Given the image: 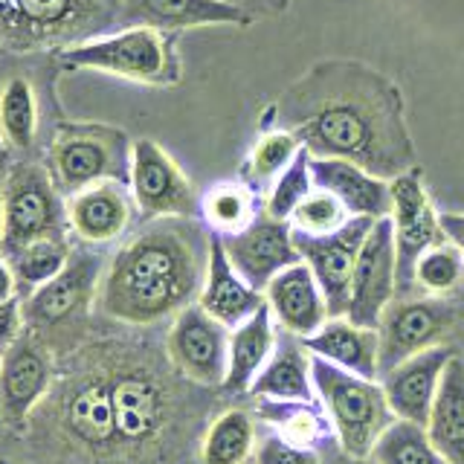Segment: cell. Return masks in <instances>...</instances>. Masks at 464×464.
Segmentation results:
<instances>
[{
    "label": "cell",
    "mask_w": 464,
    "mask_h": 464,
    "mask_svg": "<svg viewBox=\"0 0 464 464\" xmlns=\"http://www.w3.org/2000/svg\"><path fill=\"white\" fill-rule=\"evenodd\" d=\"M256 453V424L253 415L232 406L218 415L203 435L200 459L203 464H246Z\"/></svg>",
    "instance_id": "4dcf8cb0"
},
{
    "label": "cell",
    "mask_w": 464,
    "mask_h": 464,
    "mask_svg": "<svg viewBox=\"0 0 464 464\" xmlns=\"http://www.w3.org/2000/svg\"><path fill=\"white\" fill-rule=\"evenodd\" d=\"M302 343L314 357H323L345 372L377 381V331L360 328L348 323L345 316H334Z\"/></svg>",
    "instance_id": "4316f807"
},
{
    "label": "cell",
    "mask_w": 464,
    "mask_h": 464,
    "mask_svg": "<svg viewBox=\"0 0 464 464\" xmlns=\"http://www.w3.org/2000/svg\"><path fill=\"white\" fill-rule=\"evenodd\" d=\"M258 192L246 180H224L200 198V218L212 236H238L261 215Z\"/></svg>",
    "instance_id": "f1b7e54d"
},
{
    "label": "cell",
    "mask_w": 464,
    "mask_h": 464,
    "mask_svg": "<svg viewBox=\"0 0 464 464\" xmlns=\"http://www.w3.org/2000/svg\"><path fill=\"white\" fill-rule=\"evenodd\" d=\"M258 418L267 420L276 435L302 450H316L334 432L325 410H316L314 401H267L258 398Z\"/></svg>",
    "instance_id": "f546056e"
},
{
    "label": "cell",
    "mask_w": 464,
    "mask_h": 464,
    "mask_svg": "<svg viewBox=\"0 0 464 464\" xmlns=\"http://www.w3.org/2000/svg\"><path fill=\"white\" fill-rule=\"evenodd\" d=\"M130 149L125 130L102 122H70L55 130L47 171L64 198L99 180H130Z\"/></svg>",
    "instance_id": "8992f818"
},
{
    "label": "cell",
    "mask_w": 464,
    "mask_h": 464,
    "mask_svg": "<svg viewBox=\"0 0 464 464\" xmlns=\"http://www.w3.org/2000/svg\"><path fill=\"white\" fill-rule=\"evenodd\" d=\"M105 258L99 253L79 246L70 253L64 270L41 285L24 299V323L29 331H53L67 325L70 319L87 314L91 302L99 296L102 276H105Z\"/></svg>",
    "instance_id": "30bf717a"
},
{
    "label": "cell",
    "mask_w": 464,
    "mask_h": 464,
    "mask_svg": "<svg viewBox=\"0 0 464 464\" xmlns=\"http://www.w3.org/2000/svg\"><path fill=\"white\" fill-rule=\"evenodd\" d=\"M113 418L120 444L142 447L166 424V392L154 377L142 372H125L111 381Z\"/></svg>",
    "instance_id": "44dd1931"
},
{
    "label": "cell",
    "mask_w": 464,
    "mask_h": 464,
    "mask_svg": "<svg viewBox=\"0 0 464 464\" xmlns=\"http://www.w3.org/2000/svg\"><path fill=\"white\" fill-rule=\"evenodd\" d=\"M265 299L279 328L299 340H308L331 319L323 287L304 261L276 276L265 290Z\"/></svg>",
    "instance_id": "ffe728a7"
},
{
    "label": "cell",
    "mask_w": 464,
    "mask_h": 464,
    "mask_svg": "<svg viewBox=\"0 0 464 464\" xmlns=\"http://www.w3.org/2000/svg\"><path fill=\"white\" fill-rule=\"evenodd\" d=\"M456 308L441 296H401L377 325V381L410 357L447 340Z\"/></svg>",
    "instance_id": "ba28073f"
},
{
    "label": "cell",
    "mask_w": 464,
    "mask_h": 464,
    "mask_svg": "<svg viewBox=\"0 0 464 464\" xmlns=\"http://www.w3.org/2000/svg\"><path fill=\"white\" fill-rule=\"evenodd\" d=\"M0 134L12 149L26 151L33 149L38 134V99L33 84L24 76H14L6 82L0 93Z\"/></svg>",
    "instance_id": "d6a6232c"
},
{
    "label": "cell",
    "mask_w": 464,
    "mask_h": 464,
    "mask_svg": "<svg viewBox=\"0 0 464 464\" xmlns=\"http://www.w3.org/2000/svg\"><path fill=\"white\" fill-rule=\"evenodd\" d=\"M128 186L137 209L149 221L200 215V198L195 195V186L154 140H137L130 149Z\"/></svg>",
    "instance_id": "7c38bea8"
},
{
    "label": "cell",
    "mask_w": 464,
    "mask_h": 464,
    "mask_svg": "<svg viewBox=\"0 0 464 464\" xmlns=\"http://www.w3.org/2000/svg\"><path fill=\"white\" fill-rule=\"evenodd\" d=\"M221 241H224V250L232 261V267L238 270V276L246 285L261 290V294H265L267 285L282 270L302 261L294 244V227H290V221L270 218L265 209H261V215L244 232L227 236Z\"/></svg>",
    "instance_id": "9a60e30c"
},
{
    "label": "cell",
    "mask_w": 464,
    "mask_h": 464,
    "mask_svg": "<svg viewBox=\"0 0 464 464\" xmlns=\"http://www.w3.org/2000/svg\"><path fill=\"white\" fill-rule=\"evenodd\" d=\"M314 392L325 406L331 427L348 459H366L377 439L395 420L389 410L381 381H369L354 372H345L334 362L311 354Z\"/></svg>",
    "instance_id": "277c9868"
},
{
    "label": "cell",
    "mask_w": 464,
    "mask_h": 464,
    "mask_svg": "<svg viewBox=\"0 0 464 464\" xmlns=\"http://www.w3.org/2000/svg\"><path fill=\"white\" fill-rule=\"evenodd\" d=\"M137 203L130 186L120 180H99L67 198L70 232L91 246L120 241L134 224Z\"/></svg>",
    "instance_id": "2e32d148"
},
{
    "label": "cell",
    "mask_w": 464,
    "mask_h": 464,
    "mask_svg": "<svg viewBox=\"0 0 464 464\" xmlns=\"http://www.w3.org/2000/svg\"><path fill=\"white\" fill-rule=\"evenodd\" d=\"M374 218H348V224L340 227L331 236H304L294 229V244L304 265L316 276L319 287H323L328 314L345 316L348 299H352V279L354 267L362 250V241L372 232Z\"/></svg>",
    "instance_id": "8fae6325"
},
{
    "label": "cell",
    "mask_w": 464,
    "mask_h": 464,
    "mask_svg": "<svg viewBox=\"0 0 464 464\" xmlns=\"http://www.w3.org/2000/svg\"><path fill=\"white\" fill-rule=\"evenodd\" d=\"M209 265V236L195 218H154L108 261L99 311L125 325H157L195 304Z\"/></svg>",
    "instance_id": "7a4b0ae2"
},
{
    "label": "cell",
    "mask_w": 464,
    "mask_h": 464,
    "mask_svg": "<svg viewBox=\"0 0 464 464\" xmlns=\"http://www.w3.org/2000/svg\"><path fill=\"white\" fill-rule=\"evenodd\" d=\"M0 246H4V198H0Z\"/></svg>",
    "instance_id": "ee69618b"
},
{
    "label": "cell",
    "mask_w": 464,
    "mask_h": 464,
    "mask_svg": "<svg viewBox=\"0 0 464 464\" xmlns=\"http://www.w3.org/2000/svg\"><path fill=\"white\" fill-rule=\"evenodd\" d=\"M26 331L24 323V299L21 296H12L6 302H0V354L21 337Z\"/></svg>",
    "instance_id": "ab89813d"
},
{
    "label": "cell",
    "mask_w": 464,
    "mask_h": 464,
    "mask_svg": "<svg viewBox=\"0 0 464 464\" xmlns=\"http://www.w3.org/2000/svg\"><path fill=\"white\" fill-rule=\"evenodd\" d=\"M246 395L267 401H314V377H311V352L294 334L282 331V340L258 372Z\"/></svg>",
    "instance_id": "d4e9b609"
},
{
    "label": "cell",
    "mask_w": 464,
    "mask_h": 464,
    "mask_svg": "<svg viewBox=\"0 0 464 464\" xmlns=\"http://www.w3.org/2000/svg\"><path fill=\"white\" fill-rule=\"evenodd\" d=\"M369 459H374L377 464H444L439 450L430 441L427 427L401 418L386 427V432L372 447Z\"/></svg>",
    "instance_id": "836d02e7"
},
{
    "label": "cell",
    "mask_w": 464,
    "mask_h": 464,
    "mask_svg": "<svg viewBox=\"0 0 464 464\" xmlns=\"http://www.w3.org/2000/svg\"><path fill=\"white\" fill-rule=\"evenodd\" d=\"M12 296H18V282H14V273L9 258L0 253V302H6Z\"/></svg>",
    "instance_id": "b9f144b4"
},
{
    "label": "cell",
    "mask_w": 464,
    "mask_h": 464,
    "mask_svg": "<svg viewBox=\"0 0 464 464\" xmlns=\"http://www.w3.org/2000/svg\"><path fill=\"white\" fill-rule=\"evenodd\" d=\"M4 178H6V174H4ZM4 178H0V180H4Z\"/></svg>",
    "instance_id": "bcb514c9"
},
{
    "label": "cell",
    "mask_w": 464,
    "mask_h": 464,
    "mask_svg": "<svg viewBox=\"0 0 464 464\" xmlns=\"http://www.w3.org/2000/svg\"><path fill=\"white\" fill-rule=\"evenodd\" d=\"M441 227L447 232V238L453 241V244H459L461 250H464V215H459V212L441 215Z\"/></svg>",
    "instance_id": "7bdbcfd3"
},
{
    "label": "cell",
    "mask_w": 464,
    "mask_h": 464,
    "mask_svg": "<svg viewBox=\"0 0 464 464\" xmlns=\"http://www.w3.org/2000/svg\"><path fill=\"white\" fill-rule=\"evenodd\" d=\"M265 302H267L265 294L246 285L238 276V270L232 267L221 236H212L209 232V265H207L203 290L198 296L200 308L232 331L241 323H246Z\"/></svg>",
    "instance_id": "7402d4cb"
},
{
    "label": "cell",
    "mask_w": 464,
    "mask_h": 464,
    "mask_svg": "<svg viewBox=\"0 0 464 464\" xmlns=\"http://www.w3.org/2000/svg\"><path fill=\"white\" fill-rule=\"evenodd\" d=\"M250 14L221 0H120V29L149 26L174 33L195 26H246Z\"/></svg>",
    "instance_id": "d6986e66"
},
{
    "label": "cell",
    "mask_w": 464,
    "mask_h": 464,
    "mask_svg": "<svg viewBox=\"0 0 464 464\" xmlns=\"http://www.w3.org/2000/svg\"><path fill=\"white\" fill-rule=\"evenodd\" d=\"M345 464H377V461H374V459H369V456H366V459H348V461H345Z\"/></svg>",
    "instance_id": "f6af8a7d"
},
{
    "label": "cell",
    "mask_w": 464,
    "mask_h": 464,
    "mask_svg": "<svg viewBox=\"0 0 464 464\" xmlns=\"http://www.w3.org/2000/svg\"><path fill=\"white\" fill-rule=\"evenodd\" d=\"M398 299V253L392 218L374 221L372 232L362 241V250L352 279V299H348L345 319L360 328L377 331L383 311Z\"/></svg>",
    "instance_id": "5bb4252c"
},
{
    "label": "cell",
    "mask_w": 464,
    "mask_h": 464,
    "mask_svg": "<svg viewBox=\"0 0 464 464\" xmlns=\"http://www.w3.org/2000/svg\"><path fill=\"white\" fill-rule=\"evenodd\" d=\"M392 188V232L398 253V294L410 296L415 290V265L430 246L447 238L441 215L432 209L420 169H412L389 183Z\"/></svg>",
    "instance_id": "9c48e42d"
},
{
    "label": "cell",
    "mask_w": 464,
    "mask_h": 464,
    "mask_svg": "<svg viewBox=\"0 0 464 464\" xmlns=\"http://www.w3.org/2000/svg\"><path fill=\"white\" fill-rule=\"evenodd\" d=\"M53 381V360L33 331H24L4 354H0V418L18 424L29 410L47 395Z\"/></svg>",
    "instance_id": "e0dca14e"
},
{
    "label": "cell",
    "mask_w": 464,
    "mask_h": 464,
    "mask_svg": "<svg viewBox=\"0 0 464 464\" xmlns=\"http://www.w3.org/2000/svg\"><path fill=\"white\" fill-rule=\"evenodd\" d=\"M348 218H352L348 209L331 192L314 188L296 207V212L290 215V227L296 232H304V236H331V232L348 224Z\"/></svg>",
    "instance_id": "74e56055"
},
{
    "label": "cell",
    "mask_w": 464,
    "mask_h": 464,
    "mask_svg": "<svg viewBox=\"0 0 464 464\" xmlns=\"http://www.w3.org/2000/svg\"><path fill=\"white\" fill-rule=\"evenodd\" d=\"M0 198H4V246H0L4 256L41 238H67V203L44 166H12L0 186Z\"/></svg>",
    "instance_id": "52a82bcc"
},
{
    "label": "cell",
    "mask_w": 464,
    "mask_h": 464,
    "mask_svg": "<svg viewBox=\"0 0 464 464\" xmlns=\"http://www.w3.org/2000/svg\"><path fill=\"white\" fill-rule=\"evenodd\" d=\"M314 188L316 186H314V174H311V154L299 149L294 163L273 180L267 200H265V212L270 218H279V221H290V215L296 212V207L314 192Z\"/></svg>",
    "instance_id": "8d00e7d4"
},
{
    "label": "cell",
    "mask_w": 464,
    "mask_h": 464,
    "mask_svg": "<svg viewBox=\"0 0 464 464\" xmlns=\"http://www.w3.org/2000/svg\"><path fill=\"white\" fill-rule=\"evenodd\" d=\"M267 128L294 134L311 157L348 160L389 183L418 169L401 87L362 62L314 64L265 113Z\"/></svg>",
    "instance_id": "6da1fadb"
},
{
    "label": "cell",
    "mask_w": 464,
    "mask_h": 464,
    "mask_svg": "<svg viewBox=\"0 0 464 464\" xmlns=\"http://www.w3.org/2000/svg\"><path fill=\"white\" fill-rule=\"evenodd\" d=\"M453 357H456L453 345L441 343V345L427 348V352L410 357L406 362H401V366H395L381 377L383 395L389 401V410L395 412V418L427 427L444 369Z\"/></svg>",
    "instance_id": "ac0fdd59"
},
{
    "label": "cell",
    "mask_w": 464,
    "mask_h": 464,
    "mask_svg": "<svg viewBox=\"0 0 464 464\" xmlns=\"http://www.w3.org/2000/svg\"><path fill=\"white\" fill-rule=\"evenodd\" d=\"M58 64L67 70H102L142 84L180 82L178 35L149 26H128L120 33L82 41L58 53Z\"/></svg>",
    "instance_id": "5b68a950"
},
{
    "label": "cell",
    "mask_w": 464,
    "mask_h": 464,
    "mask_svg": "<svg viewBox=\"0 0 464 464\" xmlns=\"http://www.w3.org/2000/svg\"><path fill=\"white\" fill-rule=\"evenodd\" d=\"M427 432L444 464H464V360L459 354L444 369Z\"/></svg>",
    "instance_id": "83f0119b"
},
{
    "label": "cell",
    "mask_w": 464,
    "mask_h": 464,
    "mask_svg": "<svg viewBox=\"0 0 464 464\" xmlns=\"http://www.w3.org/2000/svg\"><path fill=\"white\" fill-rule=\"evenodd\" d=\"M273 348H276L273 311L265 302L246 323L232 328L229 334V362L221 386L224 395H246L258 372L267 366Z\"/></svg>",
    "instance_id": "484cf974"
},
{
    "label": "cell",
    "mask_w": 464,
    "mask_h": 464,
    "mask_svg": "<svg viewBox=\"0 0 464 464\" xmlns=\"http://www.w3.org/2000/svg\"><path fill=\"white\" fill-rule=\"evenodd\" d=\"M256 464H319L316 450H302L287 444L282 435L267 432L265 439L256 444V453H253Z\"/></svg>",
    "instance_id": "f35d334b"
},
{
    "label": "cell",
    "mask_w": 464,
    "mask_h": 464,
    "mask_svg": "<svg viewBox=\"0 0 464 464\" xmlns=\"http://www.w3.org/2000/svg\"><path fill=\"white\" fill-rule=\"evenodd\" d=\"M62 427L72 441L87 450H111L113 444H120L108 377L93 374L67 392L62 406Z\"/></svg>",
    "instance_id": "cb8c5ba5"
},
{
    "label": "cell",
    "mask_w": 464,
    "mask_h": 464,
    "mask_svg": "<svg viewBox=\"0 0 464 464\" xmlns=\"http://www.w3.org/2000/svg\"><path fill=\"white\" fill-rule=\"evenodd\" d=\"M299 140L294 134L279 128H267L261 130V137L256 140V145L250 149V157H246L241 180H246L250 186H261L265 188L267 183H273L279 174L294 163V157L299 154Z\"/></svg>",
    "instance_id": "e575fe53"
},
{
    "label": "cell",
    "mask_w": 464,
    "mask_h": 464,
    "mask_svg": "<svg viewBox=\"0 0 464 464\" xmlns=\"http://www.w3.org/2000/svg\"><path fill=\"white\" fill-rule=\"evenodd\" d=\"M229 334L232 331L227 325H221L195 302L174 316L166 337V354L186 381L207 389L224 386L229 362Z\"/></svg>",
    "instance_id": "4fadbf2b"
},
{
    "label": "cell",
    "mask_w": 464,
    "mask_h": 464,
    "mask_svg": "<svg viewBox=\"0 0 464 464\" xmlns=\"http://www.w3.org/2000/svg\"><path fill=\"white\" fill-rule=\"evenodd\" d=\"M415 287L430 296H447L464 287V250L450 238L418 258L415 265Z\"/></svg>",
    "instance_id": "d590c367"
},
{
    "label": "cell",
    "mask_w": 464,
    "mask_h": 464,
    "mask_svg": "<svg viewBox=\"0 0 464 464\" xmlns=\"http://www.w3.org/2000/svg\"><path fill=\"white\" fill-rule=\"evenodd\" d=\"M70 253H72V246L67 238H41L9 253L6 258L12 265L14 282H18V296L26 299L33 290L55 279L70 261Z\"/></svg>",
    "instance_id": "1f68e13d"
},
{
    "label": "cell",
    "mask_w": 464,
    "mask_h": 464,
    "mask_svg": "<svg viewBox=\"0 0 464 464\" xmlns=\"http://www.w3.org/2000/svg\"><path fill=\"white\" fill-rule=\"evenodd\" d=\"M221 4L236 6V9H241L244 14H250L253 21H258V18H267V14H279V12H285L290 0H221Z\"/></svg>",
    "instance_id": "60d3db41"
},
{
    "label": "cell",
    "mask_w": 464,
    "mask_h": 464,
    "mask_svg": "<svg viewBox=\"0 0 464 464\" xmlns=\"http://www.w3.org/2000/svg\"><path fill=\"white\" fill-rule=\"evenodd\" d=\"M120 29V0H0V47L67 50Z\"/></svg>",
    "instance_id": "3957f363"
},
{
    "label": "cell",
    "mask_w": 464,
    "mask_h": 464,
    "mask_svg": "<svg viewBox=\"0 0 464 464\" xmlns=\"http://www.w3.org/2000/svg\"><path fill=\"white\" fill-rule=\"evenodd\" d=\"M311 174L314 186L331 192L352 218H381L392 215V188L389 180L374 178L372 171L360 169L348 160H328V157H311Z\"/></svg>",
    "instance_id": "603a6c76"
}]
</instances>
